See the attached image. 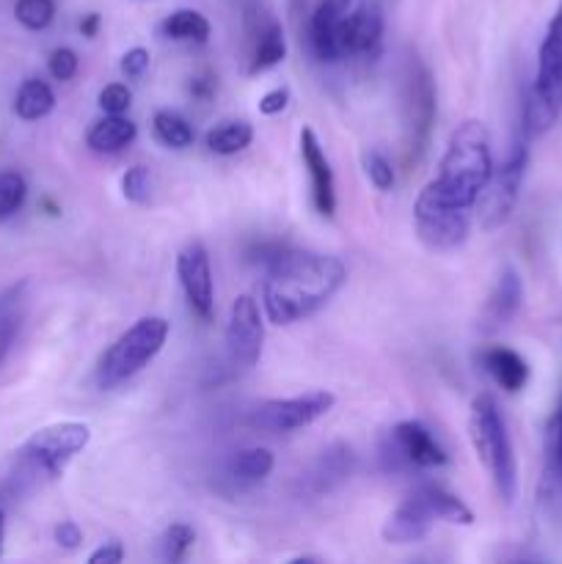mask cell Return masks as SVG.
I'll use <instances>...</instances> for the list:
<instances>
[{
	"label": "cell",
	"instance_id": "1",
	"mask_svg": "<svg viewBox=\"0 0 562 564\" xmlns=\"http://www.w3.org/2000/svg\"><path fill=\"white\" fill-rule=\"evenodd\" d=\"M345 281V264L331 253L284 251L268 264V279L262 286L264 314L275 325L301 323L328 306Z\"/></svg>",
	"mask_w": 562,
	"mask_h": 564
},
{
	"label": "cell",
	"instance_id": "2",
	"mask_svg": "<svg viewBox=\"0 0 562 564\" xmlns=\"http://www.w3.org/2000/svg\"><path fill=\"white\" fill-rule=\"evenodd\" d=\"M494 174L490 135L483 121L468 119L452 132L441 158L439 176L419 196L455 209H474L485 182Z\"/></svg>",
	"mask_w": 562,
	"mask_h": 564
},
{
	"label": "cell",
	"instance_id": "3",
	"mask_svg": "<svg viewBox=\"0 0 562 564\" xmlns=\"http://www.w3.org/2000/svg\"><path fill=\"white\" fill-rule=\"evenodd\" d=\"M435 523L472 527L474 512L463 505V499H457L441 485H422L386 518L380 538L389 545L419 543L428 538Z\"/></svg>",
	"mask_w": 562,
	"mask_h": 564
},
{
	"label": "cell",
	"instance_id": "4",
	"mask_svg": "<svg viewBox=\"0 0 562 564\" xmlns=\"http://www.w3.org/2000/svg\"><path fill=\"white\" fill-rule=\"evenodd\" d=\"M468 435H472L479 463L488 468L490 479H494L499 499L505 505H512L518 494V463L505 416H501L499 405L490 394L474 397L472 416H468Z\"/></svg>",
	"mask_w": 562,
	"mask_h": 564
},
{
	"label": "cell",
	"instance_id": "5",
	"mask_svg": "<svg viewBox=\"0 0 562 564\" xmlns=\"http://www.w3.org/2000/svg\"><path fill=\"white\" fill-rule=\"evenodd\" d=\"M169 319L163 317H141L132 323L108 350L102 352L97 364V386L99 389H116L136 378L141 369H147L169 339Z\"/></svg>",
	"mask_w": 562,
	"mask_h": 564
},
{
	"label": "cell",
	"instance_id": "6",
	"mask_svg": "<svg viewBox=\"0 0 562 564\" xmlns=\"http://www.w3.org/2000/svg\"><path fill=\"white\" fill-rule=\"evenodd\" d=\"M562 113V3L538 50V72L523 108V130L545 132Z\"/></svg>",
	"mask_w": 562,
	"mask_h": 564
},
{
	"label": "cell",
	"instance_id": "7",
	"mask_svg": "<svg viewBox=\"0 0 562 564\" xmlns=\"http://www.w3.org/2000/svg\"><path fill=\"white\" fill-rule=\"evenodd\" d=\"M527 163H529L527 138H518V141L512 143L510 154H507L505 165L494 169L490 180L485 182L483 193L477 196V204H474L479 226H483L485 231L501 229V226L510 220L512 209H516L518 204V196H521Z\"/></svg>",
	"mask_w": 562,
	"mask_h": 564
},
{
	"label": "cell",
	"instance_id": "8",
	"mask_svg": "<svg viewBox=\"0 0 562 564\" xmlns=\"http://www.w3.org/2000/svg\"><path fill=\"white\" fill-rule=\"evenodd\" d=\"M402 121H406L408 160L417 163L424 154L435 119V86L428 66L411 55L402 69Z\"/></svg>",
	"mask_w": 562,
	"mask_h": 564
},
{
	"label": "cell",
	"instance_id": "9",
	"mask_svg": "<svg viewBox=\"0 0 562 564\" xmlns=\"http://www.w3.org/2000/svg\"><path fill=\"white\" fill-rule=\"evenodd\" d=\"M91 441V427L83 422H58L36 430L22 446V457L33 471L55 479Z\"/></svg>",
	"mask_w": 562,
	"mask_h": 564
},
{
	"label": "cell",
	"instance_id": "10",
	"mask_svg": "<svg viewBox=\"0 0 562 564\" xmlns=\"http://www.w3.org/2000/svg\"><path fill=\"white\" fill-rule=\"evenodd\" d=\"M334 405L336 397L331 391H306L287 400H268L248 413V427L259 433H292L328 416Z\"/></svg>",
	"mask_w": 562,
	"mask_h": 564
},
{
	"label": "cell",
	"instance_id": "11",
	"mask_svg": "<svg viewBox=\"0 0 562 564\" xmlns=\"http://www.w3.org/2000/svg\"><path fill=\"white\" fill-rule=\"evenodd\" d=\"M383 460H389L391 468H441L450 457L422 422L408 419L391 427L383 446Z\"/></svg>",
	"mask_w": 562,
	"mask_h": 564
},
{
	"label": "cell",
	"instance_id": "12",
	"mask_svg": "<svg viewBox=\"0 0 562 564\" xmlns=\"http://www.w3.org/2000/svg\"><path fill=\"white\" fill-rule=\"evenodd\" d=\"M413 220H417V235L424 246L433 251H452L466 242L472 209L444 207V204L419 196L413 204Z\"/></svg>",
	"mask_w": 562,
	"mask_h": 564
},
{
	"label": "cell",
	"instance_id": "13",
	"mask_svg": "<svg viewBox=\"0 0 562 564\" xmlns=\"http://www.w3.org/2000/svg\"><path fill=\"white\" fill-rule=\"evenodd\" d=\"M264 325L259 314L257 301L251 295H240L229 308V323H226V352L229 361L240 369L257 367L262 356Z\"/></svg>",
	"mask_w": 562,
	"mask_h": 564
},
{
	"label": "cell",
	"instance_id": "14",
	"mask_svg": "<svg viewBox=\"0 0 562 564\" xmlns=\"http://www.w3.org/2000/svg\"><path fill=\"white\" fill-rule=\"evenodd\" d=\"M176 275H180L182 292L198 319H213L215 308V286L213 268H209V253L202 242H187L176 257Z\"/></svg>",
	"mask_w": 562,
	"mask_h": 564
},
{
	"label": "cell",
	"instance_id": "15",
	"mask_svg": "<svg viewBox=\"0 0 562 564\" xmlns=\"http://www.w3.org/2000/svg\"><path fill=\"white\" fill-rule=\"evenodd\" d=\"M301 160L312 180V202L323 218H334L336 213V187H334V171H331L325 149L320 143L317 132L312 127L301 130Z\"/></svg>",
	"mask_w": 562,
	"mask_h": 564
},
{
	"label": "cell",
	"instance_id": "16",
	"mask_svg": "<svg viewBox=\"0 0 562 564\" xmlns=\"http://www.w3.org/2000/svg\"><path fill=\"white\" fill-rule=\"evenodd\" d=\"M356 471V452L347 444H331L303 474V490L309 496H328L339 490Z\"/></svg>",
	"mask_w": 562,
	"mask_h": 564
},
{
	"label": "cell",
	"instance_id": "17",
	"mask_svg": "<svg viewBox=\"0 0 562 564\" xmlns=\"http://www.w3.org/2000/svg\"><path fill=\"white\" fill-rule=\"evenodd\" d=\"M521 303H523L521 275H518L512 268H505L499 279H496V286L490 290L488 301H485L483 314H479V330L494 334V330L505 328V325L518 314Z\"/></svg>",
	"mask_w": 562,
	"mask_h": 564
},
{
	"label": "cell",
	"instance_id": "18",
	"mask_svg": "<svg viewBox=\"0 0 562 564\" xmlns=\"http://www.w3.org/2000/svg\"><path fill=\"white\" fill-rule=\"evenodd\" d=\"M345 14L347 11L342 0H323L312 14L309 36H312V50L320 61L334 64V61L345 58L342 55V20H345Z\"/></svg>",
	"mask_w": 562,
	"mask_h": 564
},
{
	"label": "cell",
	"instance_id": "19",
	"mask_svg": "<svg viewBox=\"0 0 562 564\" xmlns=\"http://www.w3.org/2000/svg\"><path fill=\"white\" fill-rule=\"evenodd\" d=\"M383 39V17L375 6H361L342 20V55L375 53Z\"/></svg>",
	"mask_w": 562,
	"mask_h": 564
},
{
	"label": "cell",
	"instance_id": "20",
	"mask_svg": "<svg viewBox=\"0 0 562 564\" xmlns=\"http://www.w3.org/2000/svg\"><path fill=\"white\" fill-rule=\"evenodd\" d=\"M483 367L494 378V383L499 389L510 391V394H518L529 383V364L510 347H490V350H485Z\"/></svg>",
	"mask_w": 562,
	"mask_h": 564
},
{
	"label": "cell",
	"instance_id": "21",
	"mask_svg": "<svg viewBox=\"0 0 562 564\" xmlns=\"http://www.w3.org/2000/svg\"><path fill=\"white\" fill-rule=\"evenodd\" d=\"M138 135L136 121L127 119V116H108L105 113L102 119L94 121L91 130H88L86 143L94 149V152L102 154H114L121 152V149L130 147Z\"/></svg>",
	"mask_w": 562,
	"mask_h": 564
},
{
	"label": "cell",
	"instance_id": "22",
	"mask_svg": "<svg viewBox=\"0 0 562 564\" xmlns=\"http://www.w3.org/2000/svg\"><path fill=\"white\" fill-rule=\"evenodd\" d=\"M253 141V127L248 124L246 119H231V121H220L218 127L207 132L204 143L213 154H220V158H229V154L242 152V149L251 147Z\"/></svg>",
	"mask_w": 562,
	"mask_h": 564
},
{
	"label": "cell",
	"instance_id": "23",
	"mask_svg": "<svg viewBox=\"0 0 562 564\" xmlns=\"http://www.w3.org/2000/svg\"><path fill=\"white\" fill-rule=\"evenodd\" d=\"M53 108H55V94L44 80L31 77V80L22 83L20 91H17L14 113L20 116L22 121L44 119L47 113H53Z\"/></svg>",
	"mask_w": 562,
	"mask_h": 564
},
{
	"label": "cell",
	"instance_id": "24",
	"mask_svg": "<svg viewBox=\"0 0 562 564\" xmlns=\"http://www.w3.org/2000/svg\"><path fill=\"white\" fill-rule=\"evenodd\" d=\"M160 31H163L165 39H174V42L204 44L209 39V31H213V28H209L207 17L198 14V11L180 9L174 11V14L165 17Z\"/></svg>",
	"mask_w": 562,
	"mask_h": 564
},
{
	"label": "cell",
	"instance_id": "25",
	"mask_svg": "<svg viewBox=\"0 0 562 564\" xmlns=\"http://www.w3.org/2000/svg\"><path fill=\"white\" fill-rule=\"evenodd\" d=\"M287 58V42L281 25L270 22L259 31L257 47H253L251 64H248V75H259V72H268L273 66H279Z\"/></svg>",
	"mask_w": 562,
	"mask_h": 564
},
{
	"label": "cell",
	"instance_id": "26",
	"mask_svg": "<svg viewBox=\"0 0 562 564\" xmlns=\"http://www.w3.org/2000/svg\"><path fill=\"white\" fill-rule=\"evenodd\" d=\"M152 130L154 138L169 149H187L196 141V132H193L191 121L185 116L174 113V110H158L152 119Z\"/></svg>",
	"mask_w": 562,
	"mask_h": 564
},
{
	"label": "cell",
	"instance_id": "27",
	"mask_svg": "<svg viewBox=\"0 0 562 564\" xmlns=\"http://www.w3.org/2000/svg\"><path fill=\"white\" fill-rule=\"evenodd\" d=\"M22 290H25V284L9 286V290L0 292V364H3L11 341H14L17 330H20Z\"/></svg>",
	"mask_w": 562,
	"mask_h": 564
},
{
	"label": "cell",
	"instance_id": "28",
	"mask_svg": "<svg viewBox=\"0 0 562 564\" xmlns=\"http://www.w3.org/2000/svg\"><path fill=\"white\" fill-rule=\"evenodd\" d=\"M273 466V452L262 449V446H251V449L237 452V457L231 460V474L240 482H262L264 477H270Z\"/></svg>",
	"mask_w": 562,
	"mask_h": 564
},
{
	"label": "cell",
	"instance_id": "29",
	"mask_svg": "<svg viewBox=\"0 0 562 564\" xmlns=\"http://www.w3.org/2000/svg\"><path fill=\"white\" fill-rule=\"evenodd\" d=\"M196 543V532H193L191 523H171L163 532V540H160V551H163L165 562H182L187 556V551Z\"/></svg>",
	"mask_w": 562,
	"mask_h": 564
},
{
	"label": "cell",
	"instance_id": "30",
	"mask_svg": "<svg viewBox=\"0 0 562 564\" xmlns=\"http://www.w3.org/2000/svg\"><path fill=\"white\" fill-rule=\"evenodd\" d=\"M14 17L28 31H44L55 17L53 0H17Z\"/></svg>",
	"mask_w": 562,
	"mask_h": 564
},
{
	"label": "cell",
	"instance_id": "31",
	"mask_svg": "<svg viewBox=\"0 0 562 564\" xmlns=\"http://www.w3.org/2000/svg\"><path fill=\"white\" fill-rule=\"evenodd\" d=\"M25 193H28V185L25 180H22V174H17V171H6V174H0V220L11 218V215L22 207Z\"/></svg>",
	"mask_w": 562,
	"mask_h": 564
},
{
	"label": "cell",
	"instance_id": "32",
	"mask_svg": "<svg viewBox=\"0 0 562 564\" xmlns=\"http://www.w3.org/2000/svg\"><path fill=\"white\" fill-rule=\"evenodd\" d=\"M121 196L132 204H147L152 196V174L143 165H132L121 176Z\"/></svg>",
	"mask_w": 562,
	"mask_h": 564
},
{
	"label": "cell",
	"instance_id": "33",
	"mask_svg": "<svg viewBox=\"0 0 562 564\" xmlns=\"http://www.w3.org/2000/svg\"><path fill=\"white\" fill-rule=\"evenodd\" d=\"M97 105L102 113L108 116H125L132 105V91L125 86V83H110L99 91Z\"/></svg>",
	"mask_w": 562,
	"mask_h": 564
},
{
	"label": "cell",
	"instance_id": "34",
	"mask_svg": "<svg viewBox=\"0 0 562 564\" xmlns=\"http://www.w3.org/2000/svg\"><path fill=\"white\" fill-rule=\"evenodd\" d=\"M364 171L378 191H391V185H395V169L380 152L364 154Z\"/></svg>",
	"mask_w": 562,
	"mask_h": 564
},
{
	"label": "cell",
	"instance_id": "35",
	"mask_svg": "<svg viewBox=\"0 0 562 564\" xmlns=\"http://www.w3.org/2000/svg\"><path fill=\"white\" fill-rule=\"evenodd\" d=\"M77 66H80V58H77V53L72 47H58L50 53L47 69L55 80H72L77 75Z\"/></svg>",
	"mask_w": 562,
	"mask_h": 564
},
{
	"label": "cell",
	"instance_id": "36",
	"mask_svg": "<svg viewBox=\"0 0 562 564\" xmlns=\"http://www.w3.org/2000/svg\"><path fill=\"white\" fill-rule=\"evenodd\" d=\"M549 468H551V477L562 485V405H560V411H556L554 422H551Z\"/></svg>",
	"mask_w": 562,
	"mask_h": 564
},
{
	"label": "cell",
	"instance_id": "37",
	"mask_svg": "<svg viewBox=\"0 0 562 564\" xmlns=\"http://www.w3.org/2000/svg\"><path fill=\"white\" fill-rule=\"evenodd\" d=\"M147 69H149V50L132 47L121 55V75L130 77V80L143 77V72Z\"/></svg>",
	"mask_w": 562,
	"mask_h": 564
},
{
	"label": "cell",
	"instance_id": "38",
	"mask_svg": "<svg viewBox=\"0 0 562 564\" xmlns=\"http://www.w3.org/2000/svg\"><path fill=\"white\" fill-rule=\"evenodd\" d=\"M53 538H55V543L66 551L80 549V543H83V532L75 521H61L58 527L53 529Z\"/></svg>",
	"mask_w": 562,
	"mask_h": 564
},
{
	"label": "cell",
	"instance_id": "39",
	"mask_svg": "<svg viewBox=\"0 0 562 564\" xmlns=\"http://www.w3.org/2000/svg\"><path fill=\"white\" fill-rule=\"evenodd\" d=\"M287 105H290V88H273V91L264 94L262 99H259V113L262 116H275L281 113V110H287Z\"/></svg>",
	"mask_w": 562,
	"mask_h": 564
},
{
	"label": "cell",
	"instance_id": "40",
	"mask_svg": "<svg viewBox=\"0 0 562 564\" xmlns=\"http://www.w3.org/2000/svg\"><path fill=\"white\" fill-rule=\"evenodd\" d=\"M121 560H125L121 543L119 540H108V543H102L91 556H88V564H119Z\"/></svg>",
	"mask_w": 562,
	"mask_h": 564
},
{
	"label": "cell",
	"instance_id": "41",
	"mask_svg": "<svg viewBox=\"0 0 562 564\" xmlns=\"http://www.w3.org/2000/svg\"><path fill=\"white\" fill-rule=\"evenodd\" d=\"M97 28H99V14H86L80 20V33H83V36L94 39V36H97Z\"/></svg>",
	"mask_w": 562,
	"mask_h": 564
},
{
	"label": "cell",
	"instance_id": "42",
	"mask_svg": "<svg viewBox=\"0 0 562 564\" xmlns=\"http://www.w3.org/2000/svg\"><path fill=\"white\" fill-rule=\"evenodd\" d=\"M242 3H246V11H248V22L253 20V17H257V0H242Z\"/></svg>",
	"mask_w": 562,
	"mask_h": 564
},
{
	"label": "cell",
	"instance_id": "43",
	"mask_svg": "<svg viewBox=\"0 0 562 564\" xmlns=\"http://www.w3.org/2000/svg\"><path fill=\"white\" fill-rule=\"evenodd\" d=\"M3 538H6V516L0 510V554H3Z\"/></svg>",
	"mask_w": 562,
	"mask_h": 564
}]
</instances>
